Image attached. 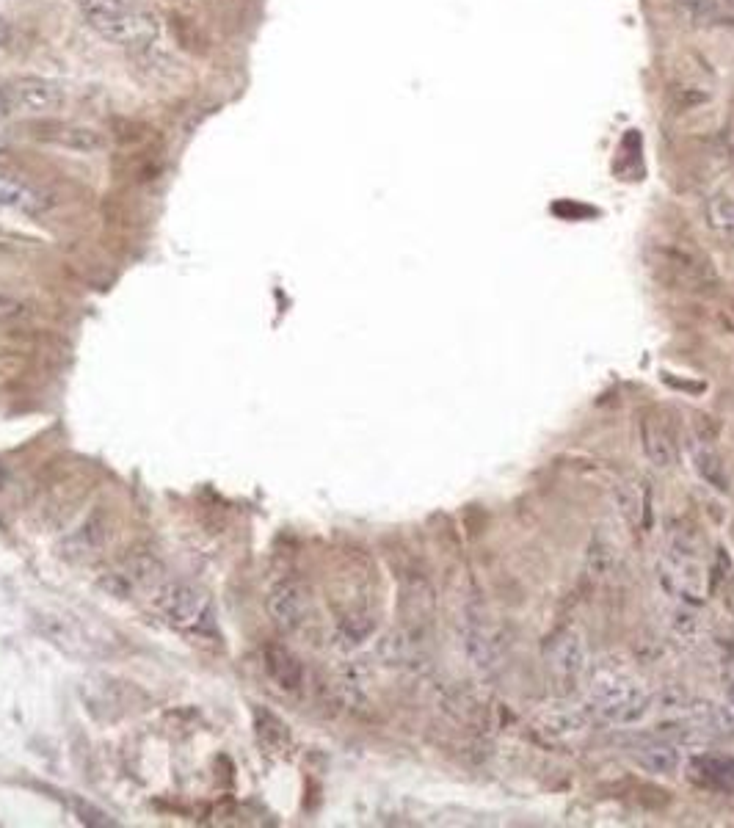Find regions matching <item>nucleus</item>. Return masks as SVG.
Segmentation results:
<instances>
[{"mask_svg": "<svg viewBox=\"0 0 734 828\" xmlns=\"http://www.w3.org/2000/svg\"><path fill=\"white\" fill-rule=\"evenodd\" d=\"M588 696H591V707L605 721L619 726L638 724L652 707V699L641 688V682L630 677L621 666H610V663L597 666L588 685Z\"/></svg>", "mask_w": 734, "mask_h": 828, "instance_id": "1", "label": "nucleus"}, {"mask_svg": "<svg viewBox=\"0 0 734 828\" xmlns=\"http://www.w3.org/2000/svg\"><path fill=\"white\" fill-rule=\"evenodd\" d=\"M155 608L166 624L194 641H218V619L205 591L185 583H169L155 594Z\"/></svg>", "mask_w": 734, "mask_h": 828, "instance_id": "2", "label": "nucleus"}, {"mask_svg": "<svg viewBox=\"0 0 734 828\" xmlns=\"http://www.w3.org/2000/svg\"><path fill=\"white\" fill-rule=\"evenodd\" d=\"M86 20H89V25L103 39L122 47L152 45L158 39V34H161V25L155 20V14L138 9L136 3L127 6V9H119V12L94 14V17H86Z\"/></svg>", "mask_w": 734, "mask_h": 828, "instance_id": "3", "label": "nucleus"}, {"mask_svg": "<svg viewBox=\"0 0 734 828\" xmlns=\"http://www.w3.org/2000/svg\"><path fill=\"white\" fill-rule=\"evenodd\" d=\"M6 103L9 114H28V116H45L56 114L67 103L64 86L50 78H17L6 83Z\"/></svg>", "mask_w": 734, "mask_h": 828, "instance_id": "4", "label": "nucleus"}, {"mask_svg": "<svg viewBox=\"0 0 734 828\" xmlns=\"http://www.w3.org/2000/svg\"><path fill=\"white\" fill-rule=\"evenodd\" d=\"M36 627H39L53 644L67 649L72 655L94 657L103 655L105 649H108L100 638H94V635L86 630L83 621L69 616V613H50V610H42V613H36Z\"/></svg>", "mask_w": 734, "mask_h": 828, "instance_id": "5", "label": "nucleus"}, {"mask_svg": "<svg viewBox=\"0 0 734 828\" xmlns=\"http://www.w3.org/2000/svg\"><path fill=\"white\" fill-rule=\"evenodd\" d=\"M268 613H271V619L282 633H301L312 619L310 591L301 583H293V580L279 583L268 594Z\"/></svg>", "mask_w": 734, "mask_h": 828, "instance_id": "6", "label": "nucleus"}, {"mask_svg": "<svg viewBox=\"0 0 734 828\" xmlns=\"http://www.w3.org/2000/svg\"><path fill=\"white\" fill-rule=\"evenodd\" d=\"M660 583L663 591L682 602L699 605L704 597V577H701L699 558L682 555V552L666 550V558L660 561Z\"/></svg>", "mask_w": 734, "mask_h": 828, "instance_id": "7", "label": "nucleus"}, {"mask_svg": "<svg viewBox=\"0 0 734 828\" xmlns=\"http://www.w3.org/2000/svg\"><path fill=\"white\" fill-rule=\"evenodd\" d=\"M547 660L555 674L566 679H577L588 671V649H585L583 635L577 630H563L552 638L547 649Z\"/></svg>", "mask_w": 734, "mask_h": 828, "instance_id": "8", "label": "nucleus"}, {"mask_svg": "<svg viewBox=\"0 0 734 828\" xmlns=\"http://www.w3.org/2000/svg\"><path fill=\"white\" fill-rule=\"evenodd\" d=\"M0 207L39 216V213H45L47 207H50V199L39 188L28 183V180L0 169Z\"/></svg>", "mask_w": 734, "mask_h": 828, "instance_id": "9", "label": "nucleus"}, {"mask_svg": "<svg viewBox=\"0 0 734 828\" xmlns=\"http://www.w3.org/2000/svg\"><path fill=\"white\" fill-rule=\"evenodd\" d=\"M688 450L693 470L699 472L701 481L710 483L712 489H718V492H726L729 489V470H726V464L718 456V450L707 445V442H701V439H690Z\"/></svg>", "mask_w": 734, "mask_h": 828, "instance_id": "10", "label": "nucleus"}, {"mask_svg": "<svg viewBox=\"0 0 734 828\" xmlns=\"http://www.w3.org/2000/svg\"><path fill=\"white\" fill-rule=\"evenodd\" d=\"M265 671L268 677L274 679L276 685L282 690H299L301 682H304V671H301V663L296 657L287 652L285 646H265L263 655Z\"/></svg>", "mask_w": 734, "mask_h": 828, "instance_id": "11", "label": "nucleus"}, {"mask_svg": "<svg viewBox=\"0 0 734 828\" xmlns=\"http://www.w3.org/2000/svg\"><path fill=\"white\" fill-rule=\"evenodd\" d=\"M632 759L638 762V768L654 776H671L682 768V757L674 746L668 743H646V746L635 748Z\"/></svg>", "mask_w": 734, "mask_h": 828, "instance_id": "12", "label": "nucleus"}, {"mask_svg": "<svg viewBox=\"0 0 734 828\" xmlns=\"http://www.w3.org/2000/svg\"><path fill=\"white\" fill-rule=\"evenodd\" d=\"M690 771L699 782L718 787V790H734V759L729 757H693Z\"/></svg>", "mask_w": 734, "mask_h": 828, "instance_id": "13", "label": "nucleus"}, {"mask_svg": "<svg viewBox=\"0 0 734 828\" xmlns=\"http://www.w3.org/2000/svg\"><path fill=\"white\" fill-rule=\"evenodd\" d=\"M641 437L643 453H646V459L652 461V464L668 467L674 461V442H671V434H668V428L660 420H643Z\"/></svg>", "mask_w": 734, "mask_h": 828, "instance_id": "14", "label": "nucleus"}, {"mask_svg": "<svg viewBox=\"0 0 734 828\" xmlns=\"http://www.w3.org/2000/svg\"><path fill=\"white\" fill-rule=\"evenodd\" d=\"M690 718L707 729V732H718V735H729L734 732V710L732 707H723V704L715 702H693L690 707Z\"/></svg>", "mask_w": 734, "mask_h": 828, "instance_id": "15", "label": "nucleus"}, {"mask_svg": "<svg viewBox=\"0 0 734 828\" xmlns=\"http://www.w3.org/2000/svg\"><path fill=\"white\" fill-rule=\"evenodd\" d=\"M56 133H45V138L56 141L61 147H69V150H81V152H92L103 147V138L97 130H89V127H78V125H58L53 127Z\"/></svg>", "mask_w": 734, "mask_h": 828, "instance_id": "16", "label": "nucleus"}, {"mask_svg": "<svg viewBox=\"0 0 734 828\" xmlns=\"http://www.w3.org/2000/svg\"><path fill=\"white\" fill-rule=\"evenodd\" d=\"M544 732H550L555 737H569L577 735L585 726V713L574 710V707H552L539 718Z\"/></svg>", "mask_w": 734, "mask_h": 828, "instance_id": "17", "label": "nucleus"}, {"mask_svg": "<svg viewBox=\"0 0 734 828\" xmlns=\"http://www.w3.org/2000/svg\"><path fill=\"white\" fill-rule=\"evenodd\" d=\"M105 536H108V525H105V519L100 517V514H94L92 519H86L83 522V528L75 533V536H69L64 544H67V555H86V552H92L94 547H100L105 541Z\"/></svg>", "mask_w": 734, "mask_h": 828, "instance_id": "18", "label": "nucleus"}, {"mask_svg": "<svg viewBox=\"0 0 734 828\" xmlns=\"http://www.w3.org/2000/svg\"><path fill=\"white\" fill-rule=\"evenodd\" d=\"M254 726H257L260 743H265L268 748H279L282 743H287V726L282 724L274 713L257 707V710H254Z\"/></svg>", "mask_w": 734, "mask_h": 828, "instance_id": "19", "label": "nucleus"}, {"mask_svg": "<svg viewBox=\"0 0 734 828\" xmlns=\"http://www.w3.org/2000/svg\"><path fill=\"white\" fill-rule=\"evenodd\" d=\"M707 219H710V227L723 232L734 230V199L726 194H715L710 196L707 202Z\"/></svg>", "mask_w": 734, "mask_h": 828, "instance_id": "20", "label": "nucleus"}, {"mask_svg": "<svg viewBox=\"0 0 734 828\" xmlns=\"http://www.w3.org/2000/svg\"><path fill=\"white\" fill-rule=\"evenodd\" d=\"M616 506H619L621 517L627 519V522H641V517H643V495L638 492V486L621 483L619 492H616Z\"/></svg>", "mask_w": 734, "mask_h": 828, "instance_id": "21", "label": "nucleus"}, {"mask_svg": "<svg viewBox=\"0 0 734 828\" xmlns=\"http://www.w3.org/2000/svg\"><path fill=\"white\" fill-rule=\"evenodd\" d=\"M588 569L597 577L610 575V569H613V550H610L605 541H591V547H588Z\"/></svg>", "mask_w": 734, "mask_h": 828, "instance_id": "22", "label": "nucleus"}, {"mask_svg": "<svg viewBox=\"0 0 734 828\" xmlns=\"http://www.w3.org/2000/svg\"><path fill=\"white\" fill-rule=\"evenodd\" d=\"M28 318V307L23 301L14 299L12 293L0 290V323H17Z\"/></svg>", "mask_w": 734, "mask_h": 828, "instance_id": "23", "label": "nucleus"}, {"mask_svg": "<svg viewBox=\"0 0 734 828\" xmlns=\"http://www.w3.org/2000/svg\"><path fill=\"white\" fill-rule=\"evenodd\" d=\"M75 3L81 6L86 17H94V14L119 12V9H127V6H133V0H75Z\"/></svg>", "mask_w": 734, "mask_h": 828, "instance_id": "24", "label": "nucleus"}, {"mask_svg": "<svg viewBox=\"0 0 734 828\" xmlns=\"http://www.w3.org/2000/svg\"><path fill=\"white\" fill-rule=\"evenodd\" d=\"M671 627H674V633L685 635V638H688V635H696V630H699L696 610H690V605L674 610V616H671Z\"/></svg>", "mask_w": 734, "mask_h": 828, "instance_id": "25", "label": "nucleus"}, {"mask_svg": "<svg viewBox=\"0 0 734 828\" xmlns=\"http://www.w3.org/2000/svg\"><path fill=\"white\" fill-rule=\"evenodd\" d=\"M12 42V25L6 23V17L0 14V47H6Z\"/></svg>", "mask_w": 734, "mask_h": 828, "instance_id": "26", "label": "nucleus"}, {"mask_svg": "<svg viewBox=\"0 0 734 828\" xmlns=\"http://www.w3.org/2000/svg\"><path fill=\"white\" fill-rule=\"evenodd\" d=\"M9 114V103H6V89L0 86V116Z\"/></svg>", "mask_w": 734, "mask_h": 828, "instance_id": "27", "label": "nucleus"}, {"mask_svg": "<svg viewBox=\"0 0 734 828\" xmlns=\"http://www.w3.org/2000/svg\"><path fill=\"white\" fill-rule=\"evenodd\" d=\"M726 693H729V704H732V710H734V682L726 685Z\"/></svg>", "mask_w": 734, "mask_h": 828, "instance_id": "28", "label": "nucleus"}]
</instances>
